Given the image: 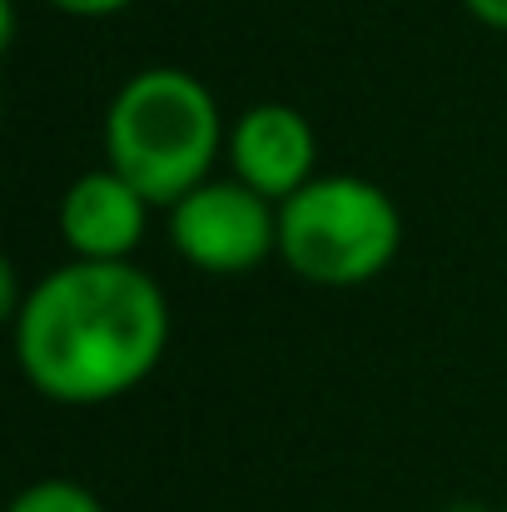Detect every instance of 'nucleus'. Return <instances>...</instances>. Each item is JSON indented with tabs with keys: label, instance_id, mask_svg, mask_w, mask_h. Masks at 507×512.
Segmentation results:
<instances>
[{
	"label": "nucleus",
	"instance_id": "obj_1",
	"mask_svg": "<svg viewBox=\"0 0 507 512\" xmlns=\"http://www.w3.org/2000/svg\"><path fill=\"white\" fill-rule=\"evenodd\" d=\"M10 339L20 378L40 398L100 408L135 393L165 363L169 299L135 259H65L30 284Z\"/></svg>",
	"mask_w": 507,
	"mask_h": 512
},
{
	"label": "nucleus",
	"instance_id": "obj_2",
	"mask_svg": "<svg viewBox=\"0 0 507 512\" xmlns=\"http://www.w3.org/2000/svg\"><path fill=\"white\" fill-rule=\"evenodd\" d=\"M229 120L214 90L179 65L135 70L105 105L100 145L105 165L125 174L155 209L179 204L189 189L209 184L224 160Z\"/></svg>",
	"mask_w": 507,
	"mask_h": 512
},
{
	"label": "nucleus",
	"instance_id": "obj_3",
	"mask_svg": "<svg viewBox=\"0 0 507 512\" xmlns=\"http://www.w3.org/2000/svg\"><path fill=\"white\" fill-rule=\"evenodd\" d=\"M403 249L393 194L363 174H319L279 204V259L314 289H363Z\"/></svg>",
	"mask_w": 507,
	"mask_h": 512
},
{
	"label": "nucleus",
	"instance_id": "obj_4",
	"mask_svg": "<svg viewBox=\"0 0 507 512\" xmlns=\"http://www.w3.org/2000/svg\"><path fill=\"white\" fill-rule=\"evenodd\" d=\"M165 214L174 254L199 274H249L279 254V204L234 174L189 189Z\"/></svg>",
	"mask_w": 507,
	"mask_h": 512
},
{
	"label": "nucleus",
	"instance_id": "obj_5",
	"mask_svg": "<svg viewBox=\"0 0 507 512\" xmlns=\"http://www.w3.org/2000/svg\"><path fill=\"white\" fill-rule=\"evenodd\" d=\"M224 165L239 184L264 194L269 204H289L299 189L319 179V130L309 125L304 110L284 100L249 105L239 120H229L224 140Z\"/></svg>",
	"mask_w": 507,
	"mask_h": 512
},
{
	"label": "nucleus",
	"instance_id": "obj_6",
	"mask_svg": "<svg viewBox=\"0 0 507 512\" xmlns=\"http://www.w3.org/2000/svg\"><path fill=\"white\" fill-rule=\"evenodd\" d=\"M150 199L110 165L75 174L60 194L55 209V229L60 244L70 249V259H90V264H125L135 259V249L150 234Z\"/></svg>",
	"mask_w": 507,
	"mask_h": 512
},
{
	"label": "nucleus",
	"instance_id": "obj_7",
	"mask_svg": "<svg viewBox=\"0 0 507 512\" xmlns=\"http://www.w3.org/2000/svg\"><path fill=\"white\" fill-rule=\"evenodd\" d=\"M5 512H110V508L75 478H40V483H25Z\"/></svg>",
	"mask_w": 507,
	"mask_h": 512
},
{
	"label": "nucleus",
	"instance_id": "obj_8",
	"mask_svg": "<svg viewBox=\"0 0 507 512\" xmlns=\"http://www.w3.org/2000/svg\"><path fill=\"white\" fill-rule=\"evenodd\" d=\"M55 15H70V20H110V15H125L135 10L140 0H45Z\"/></svg>",
	"mask_w": 507,
	"mask_h": 512
},
{
	"label": "nucleus",
	"instance_id": "obj_9",
	"mask_svg": "<svg viewBox=\"0 0 507 512\" xmlns=\"http://www.w3.org/2000/svg\"><path fill=\"white\" fill-rule=\"evenodd\" d=\"M463 10H468L478 25L503 30V35H507V0H463Z\"/></svg>",
	"mask_w": 507,
	"mask_h": 512
},
{
	"label": "nucleus",
	"instance_id": "obj_10",
	"mask_svg": "<svg viewBox=\"0 0 507 512\" xmlns=\"http://www.w3.org/2000/svg\"><path fill=\"white\" fill-rule=\"evenodd\" d=\"M443 512H503V508H483V503H468V498H463V503H448Z\"/></svg>",
	"mask_w": 507,
	"mask_h": 512
},
{
	"label": "nucleus",
	"instance_id": "obj_11",
	"mask_svg": "<svg viewBox=\"0 0 507 512\" xmlns=\"http://www.w3.org/2000/svg\"><path fill=\"white\" fill-rule=\"evenodd\" d=\"M503 512H507V498H503Z\"/></svg>",
	"mask_w": 507,
	"mask_h": 512
}]
</instances>
